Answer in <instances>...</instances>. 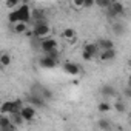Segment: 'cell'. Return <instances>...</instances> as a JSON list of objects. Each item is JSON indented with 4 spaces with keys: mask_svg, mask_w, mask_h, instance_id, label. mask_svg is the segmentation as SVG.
Listing matches in <instances>:
<instances>
[{
    "mask_svg": "<svg viewBox=\"0 0 131 131\" xmlns=\"http://www.w3.org/2000/svg\"><path fill=\"white\" fill-rule=\"evenodd\" d=\"M82 59H83V60H86V62H88V60H93V59H94V57H93V56H90V54H88V52H85V51H82Z\"/></svg>",
    "mask_w": 131,
    "mask_h": 131,
    "instance_id": "25",
    "label": "cell"
},
{
    "mask_svg": "<svg viewBox=\"0 0 131 131\" xmlns=\"http://www.w3.org/2000/svg\"><path fill=\"white\" fill-rule=\"evenodd\" d=\"M28 29V23H16L14 25V32L16 34H23Z\"/></svg>",
    "mask_w": 131,
    "mask_h": 131,
    "instance_id": "17",
    "label": "cell"
},
{
    "mask_svg": "<svg viewBox=\"0 0 131 131\" xmlns=\"http://www.w3.org/2000/svg\"><path fill=\"white\" fill-rule=\"evenodd\" d=\"M99 126H100L102 129H108V128H110V122H108V120H100V122H99Z\"/></svg>",
    "mask_w": 131,
    "mask_h": 131,
    "instance_id": "24",
    "label": "cell"
},
{
    "mask_svg": "<svg viewBox=\"0 0 131 131\" xmlns=\"http://www.w3.org/2000/svg\"><path fill=\"white\" fill-rule=\"evenodd\" d=\"M28 100H29L31 106H43L45 105V99L42 96H37V94H32Z\"/></svg>",
    "mask_w": 131,
    "mask_h": 131,
    "instance_id": "9",
    "label": "cell"
},
{
    "mask_svg": "<svg viewBox=\"0 0 131 131\" xmlns=\"http://www.w3.org/2000/svg\"><path fill=\"white\" fill-rule=\"evenodd\" d=\"M106 13H108L110 17H117V16H120V14L123 13V3H120V2H111V5H110V8L106 9Z\"/></svg>",
    "mask_w": 131,
    "mask_h": 131,
    "instance_id": "5",
    "label": "cell"
},
{
    "mask_svg": "<svg viewBox=\"0 0 131 131\" xmlns=\"http://www.w3.org/2000/svg\"><path fill=\"white\" fill-rule=\"evenodd\" d=\"M0 106H2V103H0Z\"/></svg>",
    "mask_w": 131,
    "mask_h": 131,
    "instance_id": "30",
    "label": "cell"
},
{
    "mask_svg": "<svg viewBox=\"0 0 131 131\" xmlns=\"http://www.w3.org/2000/svg\"><path fill=\"white\" fill-rule=\"evenodd\" d=\"M0 131H17V128H16L14 125H9V126H6V128H0Z\"/></svg>",
    "mask_w": 131,
    "mask_h": 131,
    "instance_id": "27",
    "label": "cell"
},
{
    "mask_svg": "<svg viewBox=\"0 0 131 131\" xmlns=\"http://www.w3.org/2000/svg\"><path fill=\"white\" fill-rule=\"evenodd\" d=\"M11 125V120H9V116L6 114H0V128H6Z\"/></svg>",
    "mask_w": 131,
    "mask_h": 131,
    "instance_id": "18",
    "label": "cell"
},
{
    "mask_svg": "<svg viewBox=\"0 0 131 131\" xmlns=\"http://www.w3.org/2000/svg\"><path fill=\"white\" fill-rule=\"evenodd\" d=\"M114 31H116L117 34H123V25H122V23H116V25H114Z\"/></svg>",
    "mask_w": 131,
    "mask_h": 131,
    "instance_id": "23",
    "label": "cell"
},
{
    "mask_svg": "<svg viewBox=\"0 0 131 131\" xmlns=\"http://www.w3.org/2000/svg\"><path fill=\"white\" fill-rule=\"evenodd\" d=\"M22 108H23V102L20 99H17V100H6V102H2V106H0V114L11 116V114L20 113Z\"/></svg>",
    "mask_w": 131,
    "mask_h": 131,
    "instance_id": "2",
    "label": "cell"
},
{
    "mask_svg": "<svg viewBox=\"0 0 131 131\" xmlns=\"http://www.w3.org/2000/svg\"><path fill=\"white\" fill-rule=\"evenodd\" d=\"M62 36H63V39H65V40H73V39L76 37V32H74V29L67 28V29L62 32Z\"/></svg>",
    "mask_w": 131,
    "mask_h": 131,
    "instance_id": "16",
    "label": "cell"
},
{
    "mask_svg": "<svg viewBox=\"0 0 131 131\" xmlns=\"http://www.w3.org/2000/svg\"><path fill=\"white\" fill-rule=\"evenodd\" d=\"M125 96H126V97H129V96H131V91H129V88H128V86H126V90H125Z\"/></svg>",
    "mask_w": 131,
    "mask_h": 131,
    "instance_id": "29",
    "label": "cell"
},
{
    "mask_svg": "<svg viewBox=\"0 0 131 131\" xmlns=\"http://www.w3.org/2000/svg\"><path fill=\"white\" fill-rule=\"evenodd\" d=\"M11 63V54L9 52H0V67H8Z\"/></svg>",
    "mask_w": 131,
    "mask_h": 131,
    "instance_id": "14",
    "label": "cell"
},
{
    "mask_svg": "<svg viewBox=\"0 0 131 131\" xmlns=\"http://www.w3.org/2000/svg\"><path fill=\"white\" fill-rule=\"evenodd\" d=\"M9 120H11V125H14L16 128L25 123V120H23V117L20 116V113H16V114H11V116H9Z\"/></svg>",
    "mask_w": 131,
    "mask_h": 131,
    "instance_id": "10",
    "label": "cell"
},
{
    "mask_svg": "<svg viewBox=\"0 0 131 131\" xmlns=\"http://www.w3.org/2000/svg\"><path fill=\"white\" fill-rule=\"evenodd\" d=\"M5 5H6V8H8V9H13V11H14V9H16L20 3L17 2V0H11V2H6Z\"/></svg>",
    "mask_w": 131,
    "mask_h": 131,
    "instance_id": "22",
    "label": "cell"
},
{
    "mask_svg": "<svg viewBox=\"0 0 131 131\" xmlns=\"http://www.w3.org/2000/svg\"><path fill=\"white\" fill-rule=\"evenodd\" d=\"M116 57V51L114 49H106V51H100V59L103 62H108V60H113Z\"/></svg>",
    "mask_w": 131,
    "mask_h": 131,
    "instance_id": "13",
    "label": "cell"
},
{
    "mask_svg": "<svg viewBox=\"0 0 131 131\" xmlns=\"http://www.w3.org/2000/svg\"><path fill=\"white\" fill-rule=\"evenodd\" d=\"M94 5H97V6H100V8L108 9V8H110V5H111V0H96Z\"/></svg>",
    "mask_w": 131,
    "mask_h": 131,
    "instance_id": "19",
    "label": "cell"
},
{
    "mask_svg": "<svg viewBox=\"0 0 131 131\" xmlns=\"http://www.w3.org/2000/svg\"><path fill=\"white\" fill-rule=\"evenodd\" d=\"M97 48H99V51H106V49H114V45H113V42L110 40V39H102V40H99L97 43Z\"/></svg>",
    "mask_w": 131,
    "mask_h": 131,
    "instance_id": "8",
    "label": "cell"
},
{
    "mask_svg": "<svg viewBox=\"0 0 131 131\" xmlns=\"http://www.w3.org/2000/svg\"><path fill=\"white\" fill-rule=\"evenodd\" d=\"M40 49H42L45 54H48V52H51V51L57 49V40H54V39H49V37L43 39V40L40 42Z\"/></svg>",
    "mask_w": 131,
    "mask_h": 131,
    "instance_id": "4",
    "label": "cell"
},
{
    "mask_svg": "<svg viewBox=\"0 0 131 131\" xmlns=\"http://www.w3.org/2000/svg\"><path fill=\"white\" fill-rule=\"evenodd\" d=\"M51 32V28L46 22H39V23H34V28H32V36L37 37V39H46Z\"/></svg>",
    "mask_w": 131,
    "mask_h": 131,
    "instance_id": "3",
    "label": "cell"
},
{
    "mask_svg": "<svg viewBox=\"0 0 131 131\" xmlns=\"http://www.w3.org/2000/svg\"><path fill=\"white\" fill-rule=\"evenodd\" d=\"M114 108H116V111H119V113H125V103L122 102V100H117L116 102V105H114Z\"/></svg>",
    "mask_w": 131,
    "mask_h": 131,
    "instance_id": "21",
    "label": "cell"
},
{
    "mask_svg": "<svg viewBox=\"0 0 131 131\" xmlns=\"http://www.w3.org/2000/svg\"><path fill=\"white\" fill-rule=\"evenodd\" d=\"M73 5L76 8H83V0H76V2H73Z\"/></svg>",
    "mask_w": 131,
    "mask_h": 131,
    "instance_id": "28",
    "label": "cell"
},
{
    "mask_svg": "<svg viewBox=\"0 0 131 131\" xmlns=\"http://www.w3.org/2000/svg\"><path fill=\"white\" fill-rule=\"evenodd\" d=\"M110 110H111V105H110L108 102L99 103V111H100V113H106V111H110Z\"/></svg>",
    "mask_w": 131,
    "mask_h": 131,
    "instance_id": "20",
    "label": "cell"
},
{
    "mask_svg": "<svg viewBox=\"0 0 131 131\" xmlns=\"http://www.w3.org/2000/svg\"><path fill=\"white\" fill-rule=\"evenodd\" d=\"M102 94L106 97H113V96H116V90L111 85H105V86H102Z\"/></svg>",
    "mask_w": 131,
    "mask_h": 131,
    "instance_id": "15",
    "label": "cell"
},
{
    "mask_svg": "<svg viewBox=\"0 0 131 131\" xmlns=\"http://www.w3.org/2000/svg\"><path fill=\"white\" fill-rule=\"evenodd\" d=\"M20 116L23 117L25 122H29V120H32L36 117V108L31 106V105H26V106H23L20 110Z\"/></svg>",
    "mask_w": 131,
    "mask_h": 131,
    "instance_id": "6",
    "label": "cell"
},
{
    "mask_svg": "<svg viewBox=\"0 0 131 131\" xmlns=\"http://www.w3.org/2000/svg\"><path fill=\"white\" fill-rule=\"evenodd\" d=\"M8 20L16 25V23H28L31 20V8L26 3H20L13 13H9Z\"/></svg>",
    "mask_w": 131,
    "mask_h": 131,
    "instance_id": "1",
    "label": "cell"
},
{
    "mask_svg": "<svg viewBox=\"0 0 131 131\" xmlns=\"http://www.w3.org/2000/svg\"><path fill=\"white\" fill-rule=\"evenodd\" d=\"M63 70H65V73L70 74V76H77V74L80 73L79 65H76V63H73V62H65Z\"/></svg>",
    "mask_w": 131,
    "mask_h": 131,
    "instance_id": "7",
    "label": "cell"
},
{
    "mask_svg": "<svg viewBox=\"0 0 131 131\" xmlns=\"http://www.w3.org/2000/svg\"><path fill=\"white\" fill-rule=\"evenodd\" d=\"M94 5V0H83V8H90Z\"/></svg>",
    "mask_w": 131,
    "mask_h": 131,
    "instance_id": "26",
    "label": "cell"
},
{
    "mask_svg": "<svg viewBox=\"0 0 131 131\" xmlns=\"http://www.w3.org/2000/svg\"><path fill=\"white\" fill-rule=\"evenodd\" d=\"M83 51H85V52H88L90 56L96 57V56H97V52H99V48H97V45H96V43H86V45L83 46Z\"/></svg>",
    "mask_w": 131,
    "mask_h": 131,
    "instance_id": "11",
    "label": "cell"
},
{
    "mask_svg": "<svg viewBox=\"0 0 131 131\" xmlns=\"http://www.w3.org/2000/svg\"><path fill=\"white\" fill-rule=\"evenodd\" d=\"M40 65L43 68H54L56 65H57V62L56 60H52V59H49L48 56H45V57H42L40 59Z\"/></svg>",
    "mask_w": 131,
    "mask_h": 131,
    "instance_id": "12",
    "label": "cell"
}]
</instances>
